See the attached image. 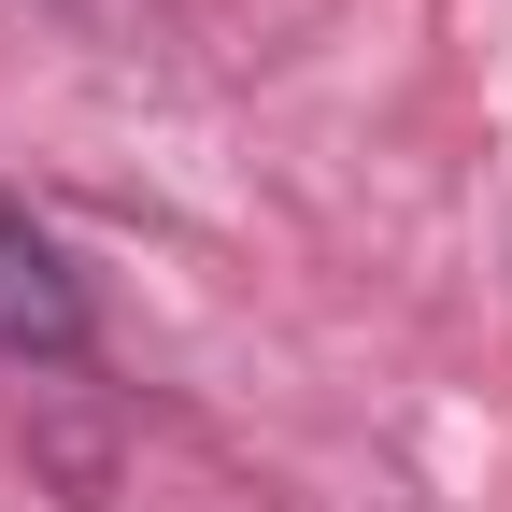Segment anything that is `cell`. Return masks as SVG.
<instances>
[{"instance_id":"6da1fadb","label":"cell","mask_w":512,"mask_h":512,"mask_svg":"<svg viewBox=\"0 0 512 512\" xmlns=\"http://www.w3.org/2000/svg\"><path fill=\"white\" fill-rule=\"evenodd\" d=\"M100 342V313H86V271H72V242H57L29 200H0V356H29V370H72Z\"/></svg>"}]
</instances>
